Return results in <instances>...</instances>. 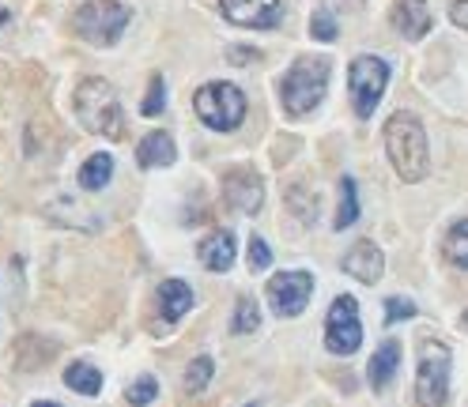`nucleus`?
<instances>
[{"label": "nucleus", "instance_id": "f257e3e1", "mask_svg": "<svg viewBox=\"0 0 468 407\" xmlns=\"http://www.w3.org/2000/svg\"><path fill=\"white\" fill-rule=\"evenodd\" d=\"M386 155L397 170L400 181H423L431 174V143H427V128L423 121L408 110H400L386 121Z\"/></svg>", "mask_w": 468, "mask_h": 407}, {"label": "nucleus", "instance_id": "f03ea898", "mask_svg": "<svg viewBox=\"0 0 468 407\" xmlns=\"http://www.w3.org/2000/svg\"><path fill=\"white\" fill-rule=\"evenodd\" d=\"M72 110H76V121L88 128L91 136L121 140V133H125V114H121V98H117V91H114L110 79H102V76L80 79L76 91H72Z\"/></svg>", "mask_w": 468, "mask_h": 407}, {"label": "nucleus", "instance_id": "7ed1b4c3", "mask_svg": "<svg viewBox=\"0 0 468 407\" xmlns=\"http://www.w3.org/2000/svg\"><path fill=\"white\" fill-rule=\"evenodd\" d=\"M329 57H299L280 79V106L291 117H306L310 110H317L329 91Z\"/></svg>", "mask_w": 468, "mask_h": 407}, {"label": "nucleus", "instance_id": "20e7f679", "mask_svg": "<svg viewBox=\"0 0 468 407\" xmlns=\"http://www.w3.org/2000/svg\"><path fill=\"white\" fill-rule=\"evenodd\" d=\"M129 19H133V8L121 5V0H83L72 15V27L91 46H117Z\"/></svg>", "mask_w": 468, "mask_h": 407}, {"label": "nucleus", "instance_id": "39448f33", "mask_svg": "<svg viewBox=\"0 0 468 407\" xmlns=\"http://www.w3.org/2000/svg\"><path fill=\"white\" fill-rule=\"evenodd\" d=\"M193 110L211 133H234V128L246 121L249 106H246L242 88L216 79V83H204V88L193 95Z\"/></svg>", "mask_w": 468, "mask_h": 407}, {"label": "nucleus", "instance_id": "423d86ee", "mask_svg": "<svg viewBox=\"0 0 468 407\" xmlns=\"http://www.w3.org/2000/svg\"><path fill=\"white\" fill-rule=\"evenodd\" d=\"M450 366H454L450 347L442 339H423L419 370H416L419 407H445V400H450Z\"/></svg>", "mask_w": 468, "mask_h": 407}, {"label": "nucleus", "instance_id": "0eeeda50", "mask_svg": "<svg viewBox=\"0 0 468 407\" xmlns=\"http://www.w3.org/2000/svg\"><path fill=\"white\" fill-rule=\"evenodd\" d=\"M389 88V64L374 57V53H363V57H355L351 60V69H348V91H351V110L359 117H374L378 110V102L381 95H386Z\"/></svg>", "mask_w": 468, "mask_h": 407}, {"label": "nucleus", "instance_id": "6e6552de", "mask_svg": "<svg viewBox=\"0 0 468 407\" xmlns=\"http://www.w3.org/2000/svg\"><path fill=\"white\" fill-rule=\"evenodd\" d=\"M363 344V325H359V302L351 294L332 298L325 317V347L332 355H355Z\"/></svg>", "mask_w": 468, "mask_h": 407}, {"label": "nucleus", "instance_id": "1a4fd4ad", "mask_svg": "<svg viewBox=\"0 0 468 407\" xmlns=\"http://www.w3.org/2000/svg\"><path fill=\"white\" fill-rule=\"evenodd\" d=\"M314 275L310 272H280L268 283V306L276 317H299L310 306Z\"/></svg>", "mask_w": 468, "mask_h": 407}, {"label": "nucleus", "instance_id": "9d476101", "mask_svg": "<svg viewBox=\"0 0 468 407\" xmlns=\"http://www.w3.org/2000/svg\"><path fill=\"white\" fill-rule=\"evenodd\" d=\"M227 23L246 31H272L284 19V0H220Z\"/></svg>", "mask_w": 468, "mask_h": 407}, {"label": "nucleus", "instance_id": "9b49d317", "mask_svg": "<svg viewBox=\"0 0 468 407\" xmlns=\"http://www.w3.org/2000/svg\"><path fill=\"white\" fill-rule=\"evenodd\" d=\"M223 200L230 211H239V216H257L261 204H265V181L253 174V170H227L223 178Z\"/></svg>", "mask_w": 468, "mask_h": 407}, {"label": "nucleus", "instance_id": "f8f14e48", "mask_svg": "<svg viewBox=\"0 0 468 407\" xmlns=\"http://www.w3.org/2000/svg\"><path fill=\"white\" fill-rule=\"evenodd\" d=\"M389 19H393V31L404 34V38H412V42L427 38V31H431V8H427V0H397Z\"/></svg>", "mask_w": 468, "mask_h": 407}, {"label": "nucleus", "instance_id": "ddd939ff", "mask_svg": "<svg viewBox=\"0 0 468 407\" xmlns=\"http://www.w3.org/2000/svg\"><path fill=\"white\" fill-rule=\"evenodd\" d=\"M340 264H344V272L351 275V280H359V283H378V280H381V272H386V261H381V249H378L374 242H355Z\"/></svg>", "mask_w": 468, "mask_h": 407}, {"label": "nucleus", "instance_id": "4468645a", "mask_svg": "<svg viewBox=\"0 0 468 407\" xmlns=\"http://www.w3.org/2000/svg\"><path fill=\"white\" fill-rule=\"evenodd\" d=\"M197 256H201V264L208 272H230V264H234V234L230 230H211L208 238L201 242Z\"/></svg>", "mask_w": 468, "mask_h": 407}, {"label": "nucleus", "instance_id": "2eb2a0df", "mask_svg": "<svg viewBox=\"0 0 468 407\" xmlns=\"http://www.w3.org/2000/svg\"><path fill=\"white\" fill-rule=\"evenodd\" d=\"M193 302H197V294H193V287H189L185 280H163V287H159V306H163V320H182L189 310H193Z\"/></svg>", "mask_w": 468, "mask_h": 407}, {"label": "nucleus", "instance_id": "dca6fc26", "mask_svg": "<svg viewBox=\"0 0 468 407\" xmlns=\"http://www.w3.org/2000/svg\"><path fill=\"white\" fill-rule=\"evenodd\" d=\"M397 366H400V344L397 339H386L374 358H370V366H367V377H370V389L381 393V389H389V381L397 377Z\"/></svg>", "mask_w": 468, "mask_h": 407}, {"label": "nucleus", "instance_id": "f3484780", "mask_svg": "<svg viewBox=\"0 0 468 407\" xmlns=\"http://www.w3.org/2000/svg\"><path fill=\"white\" fill-rule=\"evenodd\" d=\"M178 159V147L166 133H147L140 143H136V162L144 170H159V166H170Z\"/></svg>", "mask_w": 468, "mask_h": 407}, {"label": "nucleus", "instance_id": "a211bd4d", "mask_svg": "<svg viewBox=\"0 0 468 407\" xmlns=\"http://www.w3.org/2000/svg\"><path fill=\"white\" fill-rule=\"evenodd\" d=\"M110 178H114V155H106V152H95L80 166V189H88V192H102L110 185Z\"/></svg>", "mask_w": 468, "mask_h": 407}, {"label": "nucleus", "instance_id": "6ab92c4d", "mask_svg": "<svg viewBox=\"0 0 468 407\" xmlns=\"http://www.w3.org/2000/svg\"><path fill=\"white\" fill-rule=\"evenodd\" d=\"M442 253H445V261H450L454 268L468 272V219H461V223H454L450 230H445Z\"/></svg>", "mask_w": 468, "mask_h": 407}, {"label": "nucleus", "instance_id": "aec40b11", "mask_svg": "<svg viewBox=\"0 0 468 407\" xmlns=\"http://www.w3.org/2000/svg\"><path fill=\"white\" fill-rule=\"evenodd\" d=\"M65 384L80 396H98L102 393V374L91 366V362H72L65 370Z\"/></svg>", "mask_w": 468, "mask_h": 407}, {"label": "nucleus", "instance_id": "412c9836", "mask_svg": "<svg viewBox=\"0 0 468 407\" xmlns=\"http://www.w3.org/2000/svg\"><path fill=\"white\" fill-rule=\"evenodd\" d=\"M355 219H359V192H355V181L344 178V181H340V208H336L332 227L336 230H348Z\"/></svg>", "mask_w": 468, "mask_h": 407}, {"label": "nucleus", "instance_id": "4be33fe9", "mask_svg": "<svg viewBox=\"0 0 468 407\" xmlns=\"http://www.w3.org/2000/svg\"><path fill=\"white\" fill-rule=\"evenodd\" d=\"M211 377H216V362H211V355H197L185 366V393H204Z\"/></svg>", "mask_w": 468, "mask_h": 407}, {"label": "nucleus", "instance_id": "5701e85b", "mask_svg": "<svg viewBox=\"0 0 468 407\" xmlns=\"http://www.w3.org/2000/svg\"><path fill=\"white\" fill-rule=\"evenodd\" d=\"M261 325V313H257V302L246 294L239 298V306H234V320H230V332H239V336H249V332H257Z\"/></svg>", "mask_w": 468, "mask_h": 407}, {"label": "nucleus", "instance_id": "b1692460", "mask_svg": "<svg viewBox=\"0 0 468 407\" xmlns=\"http://www.w3.org/2000/svg\"><path fill=\"white\" fill-rule=\"evenodd\" d=\"M287 208L295 211V216H299L303 227H310V223L317 219V197H310L303 185H291V189H287Z\"/></svg>", "mask_w": 468, "mask_h": 407}, {"label": "nucleus", "instance_id": "393cba45", "mask_svg": "<svg viewBox=\"0 0 468 407\" xmlns=\"http://www.w3.org/2000/svg\"><path fill=\"white\" fill-rule=\"evenodd\" d=\"M166 110V79L163 76H152V83H147V95L140 102V114L144 117H159Z\"/></svg>", "mask_w": 468, "mask_h": 407}, {"label": "nucleus", "instance_id": "a878e982", "mask_svg": "<svg viewBox=\"0 0 468 407\" xmlns=\"http://www.w3.org/2000/svg\"><path fill=\"white\" fill-rule=\"evenodd\" d=\"M155 396H159V381L155 377H136L129 389H125V400H129L133 407H147Z\"/></svg>", "mask_w": 468, "mask_h": 407}, {"label": "nucleus", "instance_id": "bb28decb", "mask_svg": "<svg viewBox=\"0 0 468 407\" xmlns=\"http://www.w3.org/2000/svg\"><path fill=\"white\" fill-rule=\"evenodd\" d=\"M310 34H314L317 42H336V34H340L336 15H332L329 8H317L314 19H310Z\"/></svg>", "mask_w": 468, "mask_h": 407}, {"label": "nucleus", "instance_id": "cd10ccee", "mask_svg": "<svg viewBox=\"0 0 468 407\" xmlns=\"http://www.w3.org/2000/svg\"><path fill=\"white\" fill-rule=\"evenodd\" d=\"M419 310H416V302H412V298H389V302H386V320H389V325H400V320H412Z\"/></svg>", "mask_w": 468, "mask_h": 407}, {"label": "nucleus", "instance_id": "c85d7f7f", "mask_svg": "<svg viewBox=\"0 0 468 407\" xmlns=\"http://www.w3.org/2000/svg\"><path fill=\"white\" fill-rule=\"evenodd\" d=\"M272 264V249L265 245V238H249V272H265Z\"/></svg>", "mask_w": 468, "mask_h": 407}, {"label": "nucleus", "instance_id": "c756f323", "mask_svg": "<svg viewBox=\"0 0 468 407\" xmlns=\"http://www.w3.org/2000/svg\"><path fill=\"white\" fill-rule=\"evenodd\" d=\"M227 57H230L234 64H257V60H261V53H257V50H246V46H230V50H227Z\"/></svg>", "mask_w": 468, "mask_h": 407}, {"label": "nucleus", "instance_id": "7c9ffc66", "mask_svg": "<svg viewBox=\"0 0 468 407\" xmlns=\"http://www.w3.org/2000/svg\"><path fill=\"white\" fill-rule=\"evenodd\" d=\"M450 19H454V27L468 31V0H454V5H450Z\"/></svg>", "mask_w": 468, "mask_h": 407}, {"label": "nucleus", "instance_id": "2f4dec72", "mask_svg": "<svg viewBox=\"0 0 468 407\" xmlns=\"http://www.w3.org/2000/svg\"><path fill=\"white\" fill-rule=\"evenodd\" d=\"M31 407H61V403H53V400H38V403H31Z\"/></svg>", "mask_w": 468, "mask_h": 407}, {"label": "nucleus", "instance_id": "473e14b6", "mask_svg": "<svg viewBox=\"0 0 468 407\" xmlns=\"http://www.w3.org/2000/svg\"><path fill=\"white\" fill-rule=\"evenodd\" d=\"M8 23V12H0V27H5Z\"/></svg>", "mask_w": 468, "mask_h": 407}, {"label": "nucleus", "instance_id": "72a5a7b5", "mask_svg": "<svg viewBox=\"0 0 468 407\" xmlns=\"http://www.w3.org/2000/svg\"><path fill=\"white\" fill-rule=\"evenodd\" d=\"M461 320H464V328H468V310H464V317H461Z\"/></svg>", "mask_w": 468, "mask_h": 407}, {"label": "nucleus", "instance_id": "f704fd0d", "mask_svg": "<svg viewBox=\"0 0 468 407\" xmlns=\"http://www.w3.org/2000/svg\"><path fill=\"white\" fill-rule=\"evenodd\" d=\"M246 407H257V403H246Z\"/></svg>", "mask_w": 468, "mask_h": 407}]
</instances>
